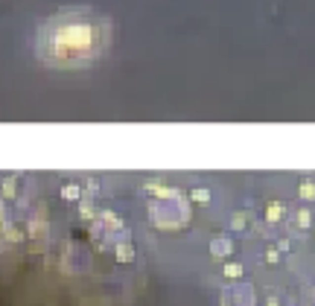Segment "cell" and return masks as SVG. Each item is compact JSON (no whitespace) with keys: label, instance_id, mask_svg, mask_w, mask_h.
I'll use <instances>...</instances> for the list:
<instances>
[{"label":"cell","instance_id":"obj_1","mask_svg":"<svg viewBox=\"0 0 315 306\" xmlns=\"http://www.w3.org/2000/svg\"><path fill=\"white\" fill-rule=\"evenodd\" d=\"M111 41V24L91 9H64L38 27V59L56 67H79L99 59Z\"/></svg>","mask_w":315,"mask_h":306}]
</instances>
